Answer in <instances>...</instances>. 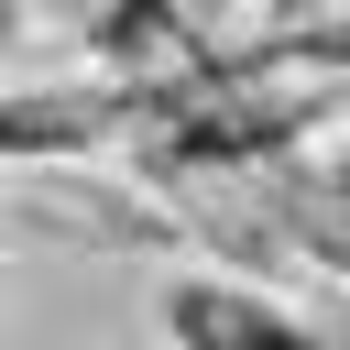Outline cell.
Returning a JSON list of instances; mask_svg holds the SVG:
<instances>
[{
  "mask_svg": "<svg viewBox=\"0 0 350 350\" xmlns=\"http://www.w3.org/2000/svg\"><path fill=\"white\" fill-rule=\"evenodd\" d=\"M153 328L175 350H317V328L295 306H273L262 284H230V273H164L153 284Z\"/></svg>",
  "mask_w": 350,
  "mask_h": 350,
  "instance_id": "obj_1",
  "label": "cell"
},
{
  "mask_svg": "<svg viewBox=\"0 0 350 350\" xmlns=\"http://www.w3.org/2000/svg\"><path fill=\"white\" fill-rule=\"evenodd\" d=\"M153 109H164V88H142V77L22 88V98H0V153H98L109 131H131V120H153Z\"/></svg>",
  "mask_w": 350,
  "mask_h": 350,
  "instance_id": "obj_2",
  "label": "cell"
},
{
  "mask_svg": "<svg viewBox=\"0 0 350 350\" xmlns=\"http://www.w3.org/2000/svg\"><path fill=\"white\" fill-rule=\"evenodd\" d=\"M262 197H273L284 241H306V252H328V262L350 273V186H328V175H306V164H262Z\"/></svg>",
  "mask_w": 350,
  "mask_h": 350,
  "instance_id": "obj_3",
  "label": "cell"
},
{
  "mask_svg": "<svg viewBox=\"0 0 350 350\" xmlns=\"http://www.w3.org/2000/svg\"><path fill=\"white\" fill-rule=\"evenodd\" d=\"M328 186H350V142H339V175H328Z\"/></svg>",
  "mask_w": 350,
  "mask_h": 350,
  "instance_id": "obj_4",
  "label": "cell"
}]
</instances>
